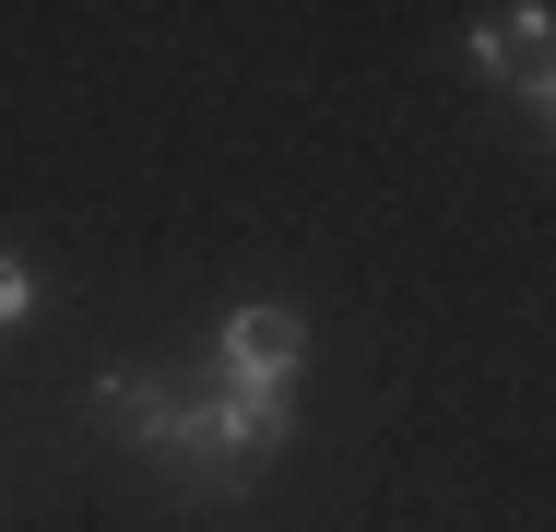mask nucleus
Returning <instances> with one entry per match:
<instances>
[{
  "instance_id": "f257e3e1",
  "label": "nucleus",
  "mask_w": 556,
  "mask_h": 532,
  "mask_svg": "<svg viewBox=\"0 0 556 532\" xmlns=\"http://www.w3.org/2000/svg\"><path fill=\"white\" fill-rule=\"evenodd\" d=\"M296 367H308V319H296V308H237V319H225V379L296 391Z\"/></svg>"
},
{
  "instance_id": "f03ea898",
  "label": "nucleus",
  "mask_w": 556,
  "mask_h": 532,
  "mask_svg": "<svg viewBox=\"0 0 556 532\" xmlns=\"http://www.w3.org/2000/svg\"><path fill=\"white\" fill-rule=\"evenodd\" d=\"M296 426V391H261V379H225L214 403H202V449H225V461H261L273 438Z\"/></svg>"
},
{
  "instance_id": "7ed1b4c3",
  "label": "nucleus",
  "mask_w": 556,
  "mask_h": 532,
  "mask_svg": "<svg viewBox=\"0 0 556 532\" xmlns=\"http://www.w3.org/2000/svg\"><path fill=\"white\" fill-rule=\"evenodd\" d=\"M96 415L118 438H154V449H202V403H178L166 379H96Z\"/></svg>"
},
{
  "instance_id": "20e7f679",
  "label": "nucleus",
  "mask_w": 556,
  "mask_h": 532,
  "mask_svg": "<svg viewBox=\"0 0 556 532\" xmlns=\"http://www.w3.org/2000/svg\"><path fill=\"white\" fill-rule=\"evenodd\" d=\"M473 60L509 84V96H556V48H545V12H497V24H473Z\"/></svg>"
},
{
  "instance_id": "39448f33",
  "label": "nucleus",
  "mask_w": 556,
  "mask_h": 532,
  "mask_svg": "<svg viewBox=\"0 0 556 532\" xmlns=\"http://www.w3.org/2000/svg\"><path fill=\"white\" fill-rule=\"evenodd\" d=\"M36 308V273H24V261H12V249H0V331H12V319Z\"/></svg>"
}]
</instances>
